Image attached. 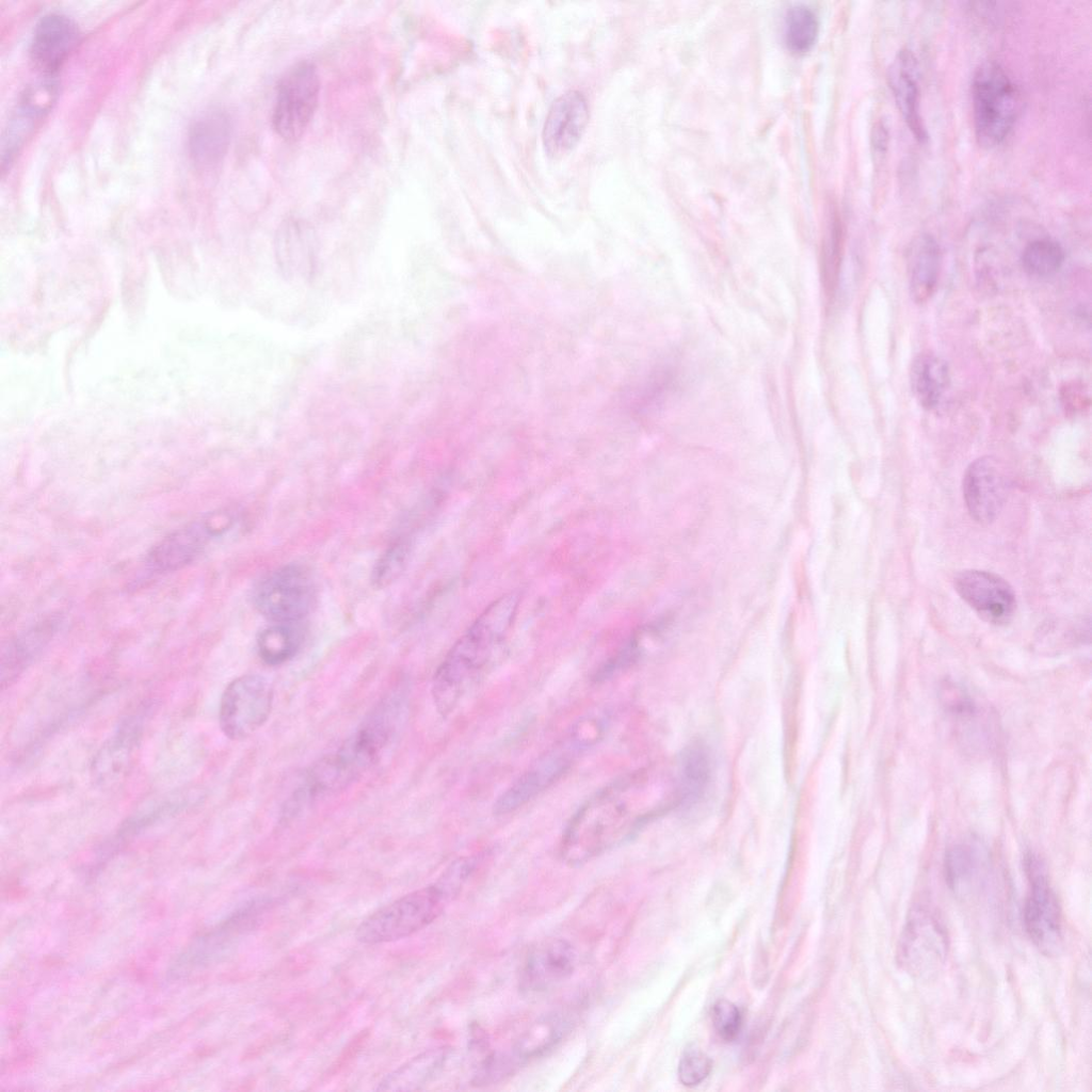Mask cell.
Returning <instances> with one entry per match:
<instances>
[{"label": "cell", "mask_w": 1092, "mask_h": 1092, "mask_svg": "<svg viewBox=\"0 0 1092 1092\" xmlns=\"http://www.w3.org/2000/svg\"><path fill=\"white\" fill-rule=\"evenodd\" d=\"M1029 892L1023 910L1024 928L1031 942L1046 956L1062 947V917L1058 898L1042 861L1032 853L1025 857Z\"/></svg>", "instance_id": "10"}, {"label": "cell", "mask_w": 1092, "mask_h": 1092, "mask_svg": "<svg viewBox=\"0 0 1092 1092\" xmlns=\"http://www.w3.org/2000/svg\"><path fill=\"white\" fill-rule=\"evenodd\" d=\"M941 264V252L936 240L921 234L915 237L906 253L909 289L916 303L926 302L934 292Z\"/></svg>", "instance_id": "23"}, {"label": "cell", "mask_w": 1092, "mask_h": 1092, "mask_svg": "<svg viewBox=\"0 0 1092 1092\" xmlns=\"http://www.w3.org/2000/svg\"><path fill=\"white\" fill-rule=\"evenodd\" d=\"M974 130L978 144L994 148L1011 133L1021 112V94L996 62L980 64L971 80Z\"/></svg>", "instance_id": "4"}, {"label": "cell", "mask_w": 1092, "mask_h": 1092, "mask_svg": "<svg viewBox=\"0 0 1092 1092\" xmlns=\"http://www.w3.org/2000/svg\"><path fill=\"white\" fill-rule=\"evenodd\" d=\"M566 1028L567 1022L558 1015L537 1021L517 1042L514 1061L521 1062L544 1054L561 1040Z\"/></svg>", "instance_id": "28"}, {"label": "cell", "mask_w": 1092, "mask_h": 1092, "mask_svg": "<svg viewBox=\"0 0 1092 1092\" xmlns=\"http://www.w3.org/2000/svg\"><path fill=\"white\" fill-rule=\"evenodd\" d=\"M577 953L562 938H547L528 952L519 975V986L528 993H541L565 981L575 970Z\"/></svg>", "instance_id": "14"}, {"label": "cell", "mask_w": 1092, "mask_h": 1092, "mask_svg": "<svg viewBox=\"0 0 1092 1092\" xmlns=\"http://www.w3.org/2000/svg\"><path fill=\"white\" fill-rule=\"evenodd\" d=\"M296 623H275L258 635L256 645L260 659L269 665L290 660L302 644V632Z\"/></svg>", "instance_id": "27"}, {"label": "cell", "mask_w": 1092, "mask_h": 1092, "mask_svg": "<svg viewBox=\"0 0 1092 1092\" xmlns=\"http://www.w3.org/2000/svg\"><path fill=\"white\" fill-rule=\"evenodd\" d=\"M450 898L435 882L383 905L356 928L355 937L365 945L405 938L434 921Z\"/></svg>", "instance_id": "5"}, {"label": "cell", "mask_w": 1092, "mask_h": 1092, "mask_svg": "<svg viewBox=\"0 0 1092 1092\" xmlns=\"http://www.w3.org/2000/svg\"><path fill=\"white\" fill-rule=\"evenodd\" d=\"M589 119L585 97L578 91H568L551 105L543 128L546 152L561 157L579 141Z\"/></svg>", "instance_id": "17"}, {"label": "cell", "mask_w": 1092, "mask_h": 1092, "mask_svg": "<svg viewBox=\"0 0 1092 1092\" xmlns=\"http://www.w3.org/2000/svg\"><path fill=\"white\" fill-rule=\"evenodd\" d=\"M273 687L262 676L242 675L231 680L222 693L219 724L231 740L247 738L268 720L273 705Z\"/></svg>", "instance_id": "9"}, {"label": "cell", "mask_w": 1092, "mask_h": 1092, "mask_svg": "<svg viewBox=\"0 0 1092 1092\" xmlns=\"http://www.w3.org/2000/svg\"><path fill=\"white\" fill-rule=\"evenodd\" d=\"M75 21L61 13L44 15L36 23L30 46L31 58L42 70L53 75L79 42Z\"/></svg>", "instance_id": "19"}, {"label": "cell", "mask_w": 1092, "mask_h": 1092, "mask_svg": "<svg viewBox=\"0 0 1092 1092\" xmlns=\"http://www.w3.org/2000/svg\"><path fill=\"white\" fill-rule=\"evenodd\" d=\"M518 603L516 593L493 601L448 652L432 681L431 692L438 713H451L477 676L492 662L512 626Z\"/></svg>", "instance_id": "3"}, {"label": "cell", "mask_w": 1092, "mask_h": 1092, "mask_svg": "<svg viewBox=\"0 0 1092 1092\" xmlns=\"http://www.w3.org/2000/svg\"><path fill=\"white\" fill-rule=\"evenodd\" d=\"M1063 261V248L1058 242L1050 239H1038L1030 242L1022 254L1023 269L1034 277H1048L1056 274Z\"/></svg>", "instance_id": "31"}, {"label": "cell", "mask_w": 1092, "mask_h": 1092, "mask_svg": "<svg viewBox=\"0 0 1092 1092\" xmlns=\"http://www.w3.org/2000/svg\"><path fill=\"white\" fill-rule=\"evenodd\" d=\"M841 229L834 218L823 243L822 271L825 291H833L836 285L840 261Z\"/></svg>", "instance_id": "33"}, {"label": "cell", "mask_w": 1092, "mask_h": 1092, "mask_svg": "<svg viewBox=\"0 0 1092 1092\" xmlns=\"http://www.w3.org/2000/svg\"><path fill=\"white\" fill-rule=\"evenodd\" d=\"M256 609L274 623H298L316 603V587L302 566L289 564L263 577L253 593Z\"/></svg>", "instance_id": "8"}, {"label": "cell", "mask_w": 1092, "mask_h": 1092, "mask_svg": "<svg viewBox=\"0 0 1092 1092\" xmlns=\"http://www.w3.org/2000/svg\"><path fill=\"white\" fill-rule=\"evenodd\" d=\"M231 138V122L227 113L211 110L200 115L191 125L188 134V149L192 161L207 168L222 161Z\"/></svg>", "instance_id": "21"}, {"label": "cell", "mask_w": 1092, "mask_h": 1092, "mask_svg": "<svg viewBox=\"0 0 1092 1092\" xmlns=\"http://www.w3.org/2000/svg\"><path fill=\"white\" fill-rule=\"evenodd\" d=\"M407 703V684H398L389 690L335 751L311 767L302 783L307 794L315 800L358 780L394 738Z\"/></svg>", "instance_id": "1"}, {"label": "cell", "mask_w": 1092, "mask_h": 1092, "mask_svg": "<svg viewBox=\"0 0 1092 1092\" xmlns=\"http://www.w3.org/2000/svg\"><path fill=\"white\" fill-rule=\"evenodd\" d=\"M320 79L316 65L300 61L289 67L277 84L272 125L288 142L302 138L318 106Z\"/></svg>", "instance_id": "7"}, {"label": "cell", "mask_w": 1092, "mask_h": 1092, "mask_svg": "<svg viewBox=\"0 0 1092 1092\" xmlns=\"http://www.w3.org/2000/svg\"><path fill=\"white\" fill-rule=\"evenodd\" d=\"M888 128L885 123L878 122L872 129L871 143L878 155H884L888 146Z\"/></svg>", "instance_id": "36"}, {"label": "cell", "mask_w": 1092, "mask_h": 1092, "mask_svg": "<svg viewBox=\"0 0 1092 1092\" xmlns=\"http://www.w3.org/2000/svg\"><path fill=\"white\" fill-rule=\"evenodd\" d=\"M449 1050L446 1047L428 1049L413 1057L387 1074L376 1088L379 1091H415L432 1081L445 1066Z\"/></svg>", "instance_id": "24"}, {"label": "cell", "mask_w": 1092, "mask_h": 1092, "mask_svg": "<svg viewBox=\"0 0 1092 1092\" xmlns=\"http://www.w3.org/2000/svg\"><path fill=\"white\" fill-rule=\"evenodd\" d=\"M231 516L214 513L162 539L148 553V565L159 572L178 569L192 562L205 547L231 527Z\"/></svg>", "instance_id": "11"}, {"label": "cell", "mask_w": 1092, "mask_h": 1092, "mask_svg": "<svg viewBox=\"0 0 1092 1092\" xmlns=\"http://www.w3.org/2000/svg\"><path fill=\"white\" fill-rule=\"evenodd\" d=\"M963 495L971 517L980 524L992 523L1007 495V479L998 462L991 456L974 461L965 471Z\"/></svg>", "instance_id": "15"}, {"label": "cell", "mask_w": 1092, "mask_h": 1092, "mask_svg": "<svg viewBox=\"0 0 1092 1092\" xmlns=\"http://www.w3.org/2000/svg\"><path fill=\"white\" fill-rule=\"evenodd\" d=\"M819 30L816 13L806 4H794L785 16V43L796 53L807 52L815 44Z\"/></svg>", "instance_id": "30"}, {"label": "cell", "mask_w": 1092, "mask_h": 1092, "mask_svg": "<svg viewBox=\"0 0 1092 1092\" xmlns=\"http://www.w3.org/2000/svg\"><path fill=\"white\" fill-rule=\"evenodd\" d=\"M572 749H556L525 771L508 787L494 803V814L508 815L524 806L548 788L569 768Z\"/></svg>", "instance_id": "16"}, {"label": "cell", "mask_w": 1092, "mask_h": 1092, "mask_svg": "<svg viewBox=\"0 0 1092 1092\" xmlns=\"http://www.w3.org/2000/svg\"><path fill=\"white\" fill-rule=\"evenodd\" d=\"M948 947L947 929L937 912L925 903L914 904L897 944L898 965L912 977L930 979L944 966Z\"/></svg>", "instance_id": "6"}, {"label": "cell", "mask_w": 1092, "mask_h": 1092, "mask_svg": "<svg viewBox=\"0 0 1092 1092\" xmlns=\"http://www.w3.org/2000/svg\"><path fill=\"white\" fill-rule=\"evenodd\" d=\"M408 558V542L400 540L390 545L379 558L372 569L371 582L373 587L378 589L385 588L394 582L404 571Z\"/></svg>", "instance_id": "32"}, {"label": "cell", "mask_w": 1092, "mask_h": 1092, "mask_svg": "<svg viewBox=\"0 0 1092 1092\" xmlns=\"http://www.w3.org/2000/svg\"><path fill=\"white\" fill-rule=\"evenodd\" d=\"M639 781L635 775L617 778L578 808L560 844L566 864H585L631 837L645 816L638 809Z\"/></svg>", "instance_id": "2"}, {"label": "cell", "mask_w": 1092, "mask_h": 1092, "mask_svg": "<svg viewBox=\"0 0 1092 1092\" xmlns=\"http://www.w3.org/2000/svg\"><path fill=\"white\" fill-rule=\"evenodd\" d=\"M888 83L912 134L919 143H927L929 134L920 113L917 61L910 50L903 49L896 55L888 69Z\"/></svg>", "instance_id": "20"}, {"label": "cell", "mask_w": 1092, "mask_h": 1092, "mask_svg": "<svg viewBox=\"0 0 1092 1092\" xmlns=\"http://www.w3.org/2000/svg\"><path fill=\"white\" fill-rule=\"evenodd\" d=\"M711 1021L718 1034L726 1041H730L738 1035L742 1024L739 1009L733 1002L725 999L719 1000L713 1005Z\"/></svg>", "instance_id": "34"}, {"label": "cell", "mask_w": 1092, "mask_h": 1092, "mask_svg": "<svg viewBox=\"0 0 1092 1092\" xmlns=\"http://www.w3.org/2000/svg\"><path fill=\"white\" fill-rule=\"evenodd\" d=\"M681 797L685 804L700 800L710 780V756L701 743L689 746L681 760Z\"/></svg>", "instance_id": "29"}, {"label": "cell", "mask_w": 1092, "mask_h": 1092, "mask_svg": "<svg viewBox=\"0 0 1092 1092\" xmlns=\"http://www.w3.org/2000/svg\"><path fill=\"white\" fill-rule=\"evenodd\" d=\"M143 723L144 717L140 713L127 716L101 745L92 764V774L97 783L112 785L126 775L141 741Z\"/></svg>", "instance_id": "18"}, {"label": "cell", "mask_w": 1092, "mask_h": 1092, "mask_svg": "<svg viewBox=\"0 0 1092 1092\" xmlns=\"http://www.w3.org/2000/svg\"><path fill=\"white\" fill-rule=\"evenodd\" d=\"M987 855L977 842H960L946 852L945 879L959 897L973 895L981 888L987 872Z\"/></svg>", "instance_id": "22"}, {"label": "cell", "mask_w": 1092, "mask_h": 1092, "mask_svg": "<svg viewBox=\"0 0 1092 1092\" xmlns=\"http://www.w3.org/2000/svg\"><path fill=\"white\" fill-rule=\"evenodd\" d=\"M949 380L946 362L930 351L919 353L911 364V389L917 402L926 410L938 405Z\"/></svg>", "instance_id": "25"}, {"label": "cell", "mask_w": 1092, "mask_h": 1092, "mask_svg": "<svg viewBox=\"0 0 1092 1092\" xmlns=\"http://www.w3.org/2000/svg\"><path fill=\"white\" fill-rule=\"evenodd\" d=\"M712 1062L700 1050L687 1051L678 1064V1077L681 1083L693 1087L701 1083L710 1073Z\"/></svg>", "instance_id": "35"}, {"label": "cell", "mask_w": 1092, "mask_h": 1092, "mask_svg": "<svg viewBox=\"0 0 1092 1092\" xmlns=\"http://www.w3.org/2000/svg\"><path fill=\"white\" fill-rule=\"evenodd\" d=\"M257 903L248 904L223 920L219 926L197 936L172 963L168 976L182 978L218 960L236 937L253 922Z\"/></svg>", "instance_id": "13"}, {"label": "cell", "mask_w": 1092, "mask_h": 1092, "mask_svg": "<svg viewBox=\"0 0 1092 1092\" xmlns=\"http://www.w3.org/2000/svg\"><path fill=\"white\" fill-rule=\"evenodd\" d=\"M51 625H39L11 640L2 651L1 687H10L41 654L52 636Z\"/></svg>", "instance_id": "26"}, {"label": "cell", "mask_w": 1092, "mask_h": 1092, "mask_svg": "<svg viewBox=\"0 0 1092 1092\" xmlns=\"http://www.w3.org/2000/svg\"><path fill=\"white\" fill-rule=\"evenodd\" d=\"M954 588L961 598L984 621L1002 625L1016 609L1012 587L991 572L968 569L954 578Z\"/></svg>", "instance_id": "12"}]
</instances>
